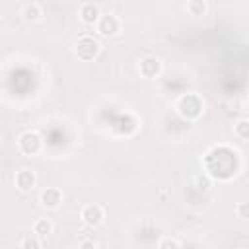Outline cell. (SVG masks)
Instances as JSON below:
<instances>
[{"label":"cell","mask_w":249,"mask_h":249,"mask_svg":"<svg viewBox=\"0 0 249 249\" xmlns=\"http://www.w3.org/2000/svg\"><path fill=\"white\" fill-rule=\"evenodd\" d=\"M202 167L210 179L231 181L241 171V158L233 148L226 144H218V146H212L204 154Z\"/></svg>","instance_id":"cell-1"},{"label":"cell","mask_w":249,"mask_h":249,"mask_svg":"<svg viewBox=\"0 0 249 249\" xmlns=\"http://www.w3.org/2000/svg\"><path fill=\"white\" fill-rule=\"evenodd\" d=\"M177 113L187 121H196L204 113V99L198 93H183L175 103Z\"/></svg>","instance_id":"cell-2"},{"label":"cell","mask_w":249,"mask_h":249,"mask_svg":"<svg viewBox=\"0 0 249 249\" xmlns=\"http://www.w3.org/2000/svg\"><path fill=\"white\" fill-rule=\"evenodd\" d=\"M18 148L25 156H35L43 148V138H41V134L37 130H25L18 138Z\"/></svg>","instance_id":"cell-3"},{"label":"cell","mask_w":249,"mask_h":249,"mask_svg":"<svg viewBox=\"0 0 249 249\" xmlns=\"http://www.w3.org/2000/svg\"><path fill=\"white\" fill-rule=\"evenodd\" d=\"M99 51H101L99 41L89 37V35H84V37H80L76 41V54L82 60H93L99 54Z\"/></svg>","instance_id":"cell-4"},{"label":"cell","mask_w":249,"mask_h":249,"mask_svg":"<svg viewBox=\"0 0 249 249\" xmlns=\"http://www.w3.org/2000/svg\"><path fill=\"white\" fill-rule=\"evenodd\" d=\"M95 29L103 37H113L121 31V21L115 14H103V16H99V19L95 23Z\"/></svg>","instance_id":"cell-5"},{"label":"cell","mask_w":249,"mask_h":249,"mask_svg":"<svg viewBox=\"0 0 249 249\" xmlns=\"http://www.w3.org/2000/svg\"><path fill=\"white\" fill-rule=\"evenodd\" d=\"M80 218H82V222L86 226L97 228L103 222V218H105V210H103L101 204H86L82 208V212H80Z\"/></svg>","instance_id":"cell-6"},{"label":"cell","mask_w":249,"mask_h":249,"mask_svg":"<svg viewBox=\"0 0 249 249\" xmlns=\"http://www.w3.org/2000/svg\"><path fill=\"white\" fill-rule=\"evenodd\" d=\"M138 72L142 78L146 80H154L160 76L161 72V60L156 58V56H144L140 62H138Z\"/></svg>","instance_id":"cell-7"},{"label":"cell","mask_w":249,"mask_h":249,"mask_svg":"<svg viewBox=\"0 0 249 249\" xmlns=\"http://www.w3.org/2000/svg\"><path fill=\"white\" fill-rule=\"evenodd\" d=\"M138 130V119L132 113H124L119 117L117 124H115V132L121 136H130Z\"/></svg>","instance_id":"cell-8"},{"label":"cell","mask_w":249,"mask_h":249,"mask_svg":"<svg viewBox=\"0 0 249 249\" xmlns=\"http://www.w3.org/2000/svg\"><path fill=\"white\" fill-rule=\"evenodd\" d=\"M39 202H41L43 208H49V210L58 208L60 202H62V193H60V189H54V187L45 189V191L39 195Z\"/></svg>","instance_id":"cell-9"},{"label":"cell","mask_w":249,"mask_h":249,"mask_svg":"<svg viewBox=\"0 0 249 249\" xmlns=\"http://www.w3.org/2000/svg\"><path fill=\"white\" fill-rule=\"evenodd\" d=\"M14 183H16V187H18L21 193H29V191L35 187L37 177H35V173H33L31 169H19V171L16 173V177H14Z\"/></svg>","instance_id":"cell-10"},{"label":"cell","mask_w":249,"mask_h":249,"mask_svg":"<svg viewBox=\"0 0 249 249\" xmlns=\"http://www.w3.org/2000/svg\"><path fill=\"white\" fill-rule=\"evenodd\" d=\"M99 16H101L99 8H97L95 4H91V2H88V4H84V6L80 8V19H82L84 23H88V25L97 23Z\"/></svg>","instance_id":"cell-11"},{"label":"cell","mask_w":249,"mask_h":249,"mask_svg":"<svg viewBox=\"0 0 249 249\" xmlns=\"http://www.w3.org/2000/svg\"><path fill=\"white\" fill-rule=\"evenodd\" d=\"M33 233H35L39 239L49 237V235L53 233V224H51V220H47V218L37 220V222L33 224Z\"/></svg>","instance_id":"cell-12"},{"label":"cell","mask_w":249,"mask_h":249,"mask_svg":"<svg viewBox=\"0 0 249 249\" xmlns=\"http://www.w3.org/2000/svg\"><path fill=\"white\" fill-rule=\"evenodd\" d=\"M185 8L191 16H204L208 12V4L204 0H191V2H187Z\"/></svg>","instance_id":"cell-13"},{"label":"cell","mask_w":249,"mask_h":249,"mask_svg":"<svg viewBox=\"0 0 249 249\" xmlns=\"http://www.w3.org/2000/svg\"><path fill=\"white\" fill-rule=\"evenodd\" d=\"M41 16H43V12H41V6L39 4L31 2V4H25L23 6V18L27 21H37Z\"/></svg>","instance_id":"cell-14"},{"label":"cell","mask_w":249,"mask_h":249,"mask_svg":"<svg viewBox=\"0 0 249 249\" xmlns=\"http://www.w3.org/2000/svg\"><path fill=\"white\" fill-rule=\"evenodd\" d=\"M233 132H235V136L239 138V140H247L249 138V121L247 119H239L237 121V124L233 126Z\"/></svg>","instance_id":"cell-15"},{"label":"cell","mask_w":249,"mask_h":249,"mask_svg":"<svg viewBox=\"0 0 249 249\" xmlns=\"http://www.w3.org/2000/svg\"><path fill=\"white\" fill-rule=\"evenodd\" d=\"M21 249H41V239L37 235H27L21 241Z\"/></svg>","instance_id":"cell-16"},{"label":"cell","mask_w":249,"mask_h":249,"mask_svg":"<svg viewBox=\"0 0 249 249\" xmlns=\"http://www.w3.org/2000/svg\"><path fill=\"white\" fill-rule=\"evenodd\" d=\"M158 249H181V243L175 237H163L158 245Z\"/></svg>","instance_id":"cell-17"},{"label":"cell","mask_w":249,"mask_h":249,"mask_svg":"<svg viewBox=\"0 0 249 249\" xmlns=\"http://www.w3.org/2000/svg\"><path fill=\"white\" fill-rule=\"evenodd\" d=\"M235 212H237V218L247 220V218H249V204H247V202H239V204L235 206Z\"/></svg>","instance_id":"cell-18"},{"label":"cell","mask_w":249,"mask_h":249,"mask_svg":"<svg viewBox=\"0 0 249 249\" xmlns=\"http://www.w3.org/2000/svg\"><path fill=\"white\" fill-rule=\"evenodd\" d=\"M80 249H95V243H93V241H84V243L80 245Z\"/></svg>","instance_id":"cell-19"}]
</instances>
